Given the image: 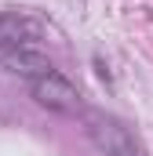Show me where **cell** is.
<instances>
[{"mask_svg": "<svg viewBox=\"0 0 153 156\" xmlns=\"http://www.w3.org/2000/svg\"><path fill=\"white\" fill-rule=\"evenodd\" d=\"M80 120H84L88 138L95 142V149L102 156H146V145L120 116L106 113V109H84Z\"/></svg>", "mask_w": 153, "mask_h": 156, "instance_id": "6da1fadb", "label": "cell"}, {"mask_svg": "<svg viewBox=\"0 0 153 156\" xmlns=\"http://www.w3.org/2000/svg\"><path fill=\"white\" fill-rule=\"evenodd\" d=\"M29 94L40 109L47 113H58V116H76L84 113V102H80V91H76L62 73H51V76H40L29 83Z\"/></svg>", "mask_w": 153, "mask_h": 156, "instance_id": "7a4b0ae2", "label": "cell"}, {"mask_svg": "<svg viewBox=\"0 0 153 156\" xmlns=\"http://www.w3.org/2000/svg\"><path fill=\"white\" fill-rule=\"evenodd\" d=\"M47 40V26L37 15L26 11H0V51H18V47H40Z\"/></svg>", "mask_w": 153, "mask_h": 156, "instance_id": "3957f363", "label": "cell"}, {"mask_svg": "<svg viewBox=\"0 0 153 156\" xmlns=\"http://www.w3.org/2000/svg\"><path fill=\"white\" fill-rule=\"evenodd\" d=\"M0 69L11 73V76H22L26 83H33L40 76H51L58 73L55 62L40 51V47H18V51H0Z\"/></svg>", "mask_w": 153, "mask_h": 156, "instance_id": "277c9868", "label": "cell"}]
</instances>
